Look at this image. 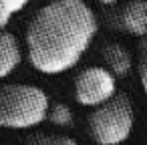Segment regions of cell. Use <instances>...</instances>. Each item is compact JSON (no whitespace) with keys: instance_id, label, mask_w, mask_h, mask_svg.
I'll use <instances>...</instances> for the list:
<instances>
[{"instance_id":"obj_6","label":"cell","mask_w":147,"mask_h":145,"mask_svg":"<svg viewBox=\"0 0 147 145\" xmlns=\"http://www.w3.org/2000/svg\"><path fill=\"white\" fill-rule=\"evenodd\" d=\"M22 63V47L18 38L8 32L0 30V79L10 77Z\"/></svg>"},{"instance_id":"obj_7","label":"cell","mask_w":147,"mask_h":145,"mask_svg":"<svg viewBox=\"0 0 147 145\" xmlns=\"http://www.w3.org/2000/svg\"><path fill=\"white\" fill-rule=\"evenodd\" d=\"M103 61H105V69H109L117 79H123L131 73L133 69V57L131 53L119 45V42H109L103 47Z\"/></svg>"},{"instance_id":"obj_8","label":"cell","mask_w":147,"mask_h":145,"mask_svg":"<svg viewBox=\"0 0 147 145\" xmlns=\"http://www.w3.org/2000/svg\"><path fill=\"white\" fill-rule=\"evenodd\" d=\"M47 121H51L55 127L65 129V127H71V125L75 123V115H73V109H71L69 105H65V103H53V105L49 107V117H47Z\"/></svg>"},{"instance_id":"obj_5","label":"cell","mask_w":147,"mask_h":145,"mask_svg":"<svg viewBox=\"0 0 147 145\" xmlns=\"http://www.w3.org/2000/svg\"><path fill=\"white\" fill-rule=\"evenodd\" d=\"M119 28L131 36H147V0H129L117 12Z\"/></svg>"},{"instance_id":"obj_12","label":"cell","mask_w":147,"mask_h":145,"mask_svg":"<svg viewBox=\"0 0 147 145\" xmlns=\"http://www.w3.org/2000/svg\"><path fill=\"white\" fill-rule=\"evenodd\" d=\"M99 2H101V4H115L117 0H99Z\"/></svg>"},{"instance_id":"obj_1","label":"cell","mask_w":147,"mask_h":145,"mask_svg":"<svg viewBox=\"0 0 147 145\" xmlns=\"http://www.w3.org/2000/svg\"><path fill=\"white\" fill-rule=\"evenodd\" d=\"M97 30V16L85 0H51L28 22V61L42 75L67 73L85 57Z\"/></svg>"},{"instance_id":"obj_4","label":"cell","mask_w":147,"mask_h":145,"mask_svg":"<svg viewBox=\"0 0 147 145\" xmlns=\"http://www.w3.org/2000/svg\"><path fill=\"white\" fill-rule=\"evenodd\" d=\"M117 93V77L105 67H87L75 79V99L83 107L95 109Z\"/></svg>"},{"instance_id":"obj_3","label":"cell","mask_w":147,"mask_h":145,"mask_svg":"<svg viewBox=\"0 0 147 145\" xmlns=\"http://www.w3.org/2000/svg\"><path fill=\"white\" fill-rule=\"evenodd\" d=\"M91 139L97 145H121L125 143L135 125V109L125 93H117L107 103L95 107L87 117Z\"/></svg>"},{"instance_id":"obj_10","label":"cell","mask_w":147,"mask_h":145,"mask_svg":"<svg viewBox=\"0 0 147 145\" xmlns=\"http://www.w3.org/2000/svg\"><path fill=\"white\" fill-rule=\"evenodd\" d=\"M30 2V0H0V30H6L8 22Z\"/></svg>"},{"instance_id":"obj_11","label":"cell","mask_w":147,"mask_h":145,"mask_svg":"<svg viewBox=\"0 0 147 145\" xmlns=\"http://www.w3.org/2000/svg\"><path fill=\"white\" fill-rule=\"evenodd\" d=\"M137 75H139V83L141 89L147 97V36H143L139 40V49H137Z\"/></svg>"},{"instance_id":"obj_9","label":"cell","mask_w":147,"mask_h":145,"mask_svg":"<svg viewBox=\"0 0 147 145\" xmlns=\"http://www.w3.org/2000/svg\"><path fill=\"white\" fill-rule=\"evenodd\" d=\"M24 145H83L73 137L67 135H55V133H32Z\"/></svg>"},{"instance_id":"obj_2","label":"cell","mask_w":147,"mask_h":145,"mask_svg":"<svg viewBox=\"0 0 147 145\" xmlns=\"http://www.w3.org/2000/svg\"><path fill=\"white\" fill-rule=\"evenodd\" d=\"M51 99L36 87L26 83L0 85V129H34L49 117Z\"/></svg>"}]
</instances>
